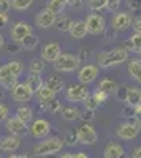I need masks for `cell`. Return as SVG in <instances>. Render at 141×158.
Wrapping results in <instances>:
<instances>
[{"mask_svg": "<svg viewBox=\"0 0 141 158\" xmlns=\"http://www.w3.org/2000/svg\"><path fill=\"white\" fill-rule=\"evenodd\" d=\"M127 60H129V51L124 46L103 51L97 56V62H98L100 68H111V67H116V65L125 63Z\"/></svg>", "mask_w": 141, "mask_h": 158, "instance_id": "1", "label": "cell"}, {"mask_svg": "<svg viewBox=\"0 0 141 158\" xmlns=\"http://www.w3.org/2000/svg\"><path fill=\"white\" fill-rule=\"evenodd\" d=\"M65 146L63 139L59 136H48L43 141L33 146V153L36 156H49V155H56L57 152L62 150V147Z\"/></svg>", "mask_w": 141, "mask_h": 158, "instance_id": "2", "label": "cell"}, {"mask_svg": "<svg viewBox=\"0 0 141 158\" xmlns=\"http://www.w3.org/2000/svg\"><path fill=\"white\" fill-rule=\"evenodd\" d=\"M79 65H81V62L76 56L62 52L60 57L54 62V70L57 73H73L76 70H79Z\"/></svg>", "mask_w": 141, "mask_h": 158, "instance_id": "3", "label": "cell"}, {"mask_svg": "<svg viewBox=\"0 0 141 158\" xmlns=\"http://www.w3.org/2000/svg\"><path fill=\"white\" fill-rule=\"evenodd\" d=\"M91 95V92H89L87 85L86 84H70L67 89H65V98L67 101L70 103H84V100Z\"/></svg>", "mask_w": 141, "mask_h": 158, "instance_id": "4", "label": "cell"}, {"mask_svg": "<svg viewBox=\"0 0 141 158\" xmlns=\"http://www.w3.org/2000/svg\"><path fill=\"white\" fill-rule=\"evenodd\" d=\"M133 19L135 18L132 16V11H129V10L118 11V13H114V16L111 19V29L116 32H125L132 27Z\"/></svg>", "mask_w": 141, "mask_h": 158, "instance_id": "5", "label": "cell"}, {"mask_svg": "<svg viewBox=\"0 0 141 158\" xmlns=\"http://www.w3.org/2000/svg\"><path fill=\"white\" fill-rule=\"evenodd\" d=\"M86 25L91 35H100L106 30V19L100 13H91L86 18Z\"/></svg>", "mask_w": 141, "mask_h": 158, "instance_id": "6", "label": "cell"}, {"mask_svg": "<svg viewBox=\"0 0 141 158\" xmlns=\"http://www.w3.org/2000/svg\"><path fill=\"white\" fill-rule=\"evenodd\" d=\"M76 135H78L79 144H84V146H94L98 141V135H97L95 128L91 123H86V122L76 130Z\"/></svg>", "mask_w": 141, "mask_h": 158, "instance_id": "7", "label": "cell"}, {"mask_svg": "<svg viewBox=\"0 0 141 158\" xmlns=\"http://www.w3.org/2000/svg\"><path fill=\"white\" fill-rule=\"evenodd\" d=\"M98 73H100V67L98 65H92V63H86L78 70V81L81 84H92L95 79L98 77Z\"/></svg>", "mask_w": 141, "mask_h": 158, "instance_id": "8", "label": "cell"}, {"mask_svg": "<svg viewBox=\"0 0 141 158\" xmlns=\"http://www.w3.org/2000/svg\"><path fill=\"white\" fill-rule=\"evenodd\" d=\"M29 133L36 139L48 138L49 133H51V123L46 120V118H36V120H32V123L29 125Z\"/></svg>", "mask_w": 141, "mask_h": 158, "instance_id": "9", "label": "cell"}, {"mask_svg": "<svg viewBox=\"0 0 141 158\" xmlns=\"http://www.w3.org/2000/svg\"><path fill=\"white\" fill-rule=\"evenodd\" d=\"M5 128L8 130L10 135H16V136H24L29 133V127L25 122H22L19 117L11 115L5 120Z\"/></svg>", "mask_w": 141, "mask_h": 158, "instance_id": "10", "label": "cell"}, {"mask_svg": "<svg viewBox=\"0 0 141 158\" xmlns=\"http://www.w3.org/2000/svg\"><path fill=\"white\" fill-rule=\"evenodd\" d=\"M139 130H141V128H139L133 120H132V122H124V123H121V125L118 127L116 135H118V138L122 139V141H132V139H135V138L138 136Z\"/></svg>", "mask_w": 141, "mask_h": 158, "instance_id": "11", "label": "cell"}, {"mask_svg": "<svg viewBox=\"0 0 141 158\" xmlns=\"http://www.w3.org/2000/svg\"><path fill=\"white\" fill-rule=\"evenodd\" d=\"M24 71V65L19 60H11L0 67V81L6 77H19Z\"/></svg>", "mask_w": 141, "mask_h": 158, "instance_id": "12", "label": "cell"}, {"mask_svg": "<svg viewBox=\"0 0 141 158\" xmlns=\"http://www.w3.org/2000/svg\"><path fill=\"white\" fill-rule=\"evenodd\" d=\"M30 33H33V29H32V25H30L29 22H25V21L16 22V24L11 27V32H10L13 41H19V43H21L27 35H30Z\"/></svg>", "mask_w": 141, "mask_h": 158, "instance_id": "13", "label": "cell"}, {"mask_svg": "<svg viewBox=\"0 0 141 158\" xmlns=\"http://www.w3.org/2000/svg\"><path fill=\"white\" fill-rule=\"evenodd\" d=\"M35 94L30 90V87L25 84V82H19L15 89L11 90V98L15 100L16 103H27L32 100Z\"/></svg>", "mask_w": 141, "mask_h": 158, "instance_id": "14", "label": "cell"}, {"mask_svg": "<svg viewBox=\"0 0 141 158\" xmlns=\"http://www.w3.org/2000/svg\"><path fill=\"white\" fill-rule=\"evenodd\" d=\"M60 54H62V48H60V44L56 43V41L46 43V44L43 46V49H41V59H43L45 62L54 63V62L60 57Z\"/></svg>", "mask_w": 141, "mask_h": 158, "instance_id": "15", "label": "cell"}, {"mask_svg": "<svg viewBox=\"0 0 141 158\" xmlns=\"http://www.w3.org/2000/svg\"><path fill=\"white\" fill-rule=\"evenodd\" d=\"M56 18H57V15H54L51 10L43 8L35 16V24H36V27H40V29H49V27H54Z\"/></svg>", "mask_w": 141, "mask_h": 158, "instance_id": "16", "label": "cell"}, {"mask_svg": "<svg viewBox=\"0 0 141 158\" xmlns=\"http://www.w3.org/2000/svg\"><path fill=\"white\" fill-rule=\"evenodd\" d=\"M21 147V136L6 135L0 138V150L2 152H16Z\"/></svg>", "mask_w": 141, "mask_h": 158, "instance_id": "17", "label": "cell"}, {"mask_svg": "<svg viewBox=\"0 0 141 158\" xmlns=\"http://www.w3.org/2000/svg\"><path fill=\"white\" fill-rule=\"evenodd\" d=\"M68 33H70V36L75 38V40H83V38H86L87 33H89L87 25H86V21H73Z\"/></svg>", "mask_w": 141, "mask_h": 158, "instance_id": "18", "label": "cell"}, {"mask_svg": "<svg viewBox=\"0 0 141 158\" xmlns=\"http://www.w3.org/2000/svg\"><path fill=\"white\" fill-rule=\"evenodd\" d=\"M125 103L132 108H136L141 104V89H138L136 85H127V97H125Z\"/></svg>", "mask_w": 141, "mask_h": 158, "instance_id": "19", "label": "cell"}, {"mask_svg": "<svg viewBox=\"0 0 141 158\" xmlns=\"http://www.w3.org/2000/svg\"><path fill=\"white\" fill-rule=\"evenodd\" d=\"M105 158H124V147L118 142H108V146L103 150Z\"/></svg>", "mask_w": 141, "mask_h": 158, "instance_id": "20", "label": "cell"}, {"mask_svg": "<svg viewBox=\"0 0 141 158\" xmlns=\"http://www.w3.org/2000/svg\"><path fill=\"white\" fill-rule=\"evenodd\" d=\"M127 71H129L130 77L135 79L138 82V79L141 77V59L139 57H133L129 59V65H127Z\"/></svg>", "mask_w": 141, "mask_h": 158, "instance_id": "21", "label": "cell"}, {"mask_svg": "<svg viewBox=\"0 0 141 158\" xmlns=\"http://www.w3.org/2000/svg\"><path fill=\"white\" fill-rule=\"evenodd\" d=\"M124 48L129 51V52L141 54V33H133V35L124 43Z\"/></svg>", "mask_w": 141, "mask_h": 158, "instance_id": "22", "label": "cell"}, {"mask_svg": "<svg viewBox=\"0 0 141 158\" xmlns=\"http://www.w3.org/2000/svg\"><path fill=\"white\" fill-rule=\"evenodd\" d=\"M25 84H27L30 87V90L33 92V94L36 95V92L40 90L43 85H45V81H43V77L41 74H35V73H30L27 76V81H25Z\"/></svg>", "mask_w": 141, "mask_h": 158, "instance_id": "23", "label": "cell"}, {"mask_svg": "<svg viewBox=\"0 0 141 158\" xmlns=\"http://www.w3.org/2000/svg\"><path fill=\"white\" fill-rule=\"evenodd\" d=\"M71 24H73V19L70 16H67V15H57L56 22H54V27L59 32H68L70 27H71Z\"/></svg>", "mask_w": 141, "mask_h": 158, "instance_id": "24", "label": "cell"}, {"mask_svg": "<svg viewBox=\"0 0 141 158\" xmlns=\"http://www.w3.org/2000/svg\"><path fill=\"white\" fill-rule=\"evenodd\" d=\"M118 87H119V84H118V81H116L114 77H103V79L100 81V84L97 85V89L108 92L109 95H111V94H116Z\"/></svg>", "mask_w": 141, "mask_h": 158, "instance_id": "25", "label": "cell"}, {"mask_svg": "<svg viewBox=\"0 0 141 158\" xmlns=\"http://www.w3.org/2000/svg\"><path fill=\"white\" fill-rule=\"evenodd\" d=\"M45 84H46L51 90H54L56 94H59V92H62L63 89H65V81H63V77H62V76H59V74L51 76Z\"/></svg>", "mask_w": 141, "mask_h": 158, "instance_id": "26", "label": "cell"}, {"mask_svg": "<svg viewBox=\"0 0 141 158\" xmlns=\"http://www.w3.org/2000/svg\"><path fill=\"white\" fill-rule=\"evenodd\" d=\"M67 5H68V0H48L46 8L51 10L54 15H62Z\"/></svg>", "mask_w": 141, "mask_h": 158, "instance_id": "27", "label": "cell"}, {"mask_svg": "<svg viewBox=\"0 0 141 158\" xmlns=\"http://www.w3.org/2000/svg\"><path fill=\"white\" fill-rule=\"evenodd\" d=\"M36 98H38V101L40 103H48V101H51V100H54L56 98V92L54 90H51L46 84L36 92Z\"/></svg>", "mask_w": 141, "mask_h": 158, "instance_id": "28", "label": "cell"}, {"mask_svg": "<svg viewBox=\"0 0 141 158\" xmlns=\"http://www.w3.org/2000/svg\"><path fill=\"white\" fill-rule=\"evenodd\" d=\"M16 117H19L22 122H25L27 125H30L32 123V120H33V111L29 108V106H19L18 109H16V114H15Z\"/></svg>", "mask_w": 141, "mask_h": 158, "instance_id": "29", "label": "cell"}, {"mask_svg": "<svg viewBox=\"0 0 141 158\" xmlns=\"http://www.w3.org/2000/svg\"><path fill=\"white\" fill-rule=\"evenodd\" d=\"M60 112H62L63 120H67V122H73L76 118H79V114H81V111L76 106H65V108H62Z\"/></svg>", "mask_w": 141, "mask_h": 158, "instance_id": "30", "label": "cell"}, {"mask_svg": "<svg viewBox=\"0 0 141 158\" xmlns=\"http://www.w3.org/2000/svg\"><path fill=\"white\" fill-rule=\"evenodd\" d=\"M38 43H40V38H38V35H35V33L27 35V36H25L22 41H21L24 51H33V49L38 46Z\"/></svg>", "mask_w": 141, "mask_h": 158, "instance_id": "31", "label": "cell"}, {"mask_svg": "<svg viewBox=\"0 0 141 158\" xmlns=\"http://www.w3.org/2000/svg\"><path fill=\"white\" fill-rule=\"evenodd\" d=\"M40 108H41L43 111L51 112V114H57V112L62 111V103L54 98V100H51V101H48V103H40Z\"/></svg>", "mask_w": 141, "mask_h": 158, "instance_id": "32", "label": "cell"}, {"mask_svg": "<svg viewBox=\"0 0 141 158\" xmlns=\"http://www.w3.org/2000/svg\"><path fill=\"white\" fill-rule=\"evenodd\" d=\"M46 68V62L40 57V59H33L30 60V65H29V71L30 73H35V74H41Z\"/></svg>", "mask_w": 141, "mask_h": 158, "instance_id": "33", "label": "cell"}, {"mask_svg": "<svg viewBox=\"0 0 141 158\" xmlns=\"http://www.w3.org/2000/svg\"><path fill=\"white\" fill-rule=\"evenodd\" d=\"M33 3V0H11V8L16 11H25Z\"/></svg>", "mask_w": 141, "mask_h": 158, "instance_id": "34", "label": "cell"}, {"mask_svg": "<svg viewBox=\"0 0 141 158\" xmlns=\"http://www.w3.org/2000/svg\"><path fill=\"white\" fill-rule=\"evenodd\" d=\"M106 3H108V0H87V8L94 13H98L106 8Z\"/></svg>", "mask_w": 141, "mask_h": 158, "instance_id": "35", "label": "cell"}, {"mask_svg": "<svg viewBox=\"0 0 141 158\" xmlns=\"http://www.w3.org/2000/svg\"><path fill=\"white\" fill-rule=\"evenodd\" d=\"M63 144H65V146H70V147L76 146V144H79L76 131H73V130H71V131H67V133H65V138H63Z\"/></svg>", "mask_w": 141, "mask_h": 158, "instance_id": "36", "label": "cell"}, {"mask_svg": "<svg viewBox=\"0 0 141 158\" xmlns=\"http://www.w3.org/2000/svg\"><path fill=\"white\" fill-rule=\"evenodd\" d=\"M18 84H19L18 77H6V79H2V81H0V87L5 89V90H13Z\"/></svg>", "mask_w": 141, "mask_h": 158, "instance_id": "37", "label": "cell"}, {"mask_svg": "<svg viewBox=\"0 0 141 158\" xmlns=\"http://www.w3.org/2000/svg\"><path fill=\"white\" fill-rule=\"evenodd\" d=\"M98 106H100V103H98V101L95 100V97H94L92 94H91V95H89V97H87V98L84 100V108H86V109L95 111V109H97Z\"/></svg>", "mask_w": 141, "mask_h": 158, "instance_id": "38", "label": "cell"}, {"mask_svg": "<svg viewBox=\"0 0 141 158\" xmlns=\"http://www.w3.org/2000/svg\"><path fill=\"white\" fill-rule=\"evenodd\" d=\"M92 95L95 97V100H97L100 104L106 103V101H108V98H109V94H108V92H105V90H100V89H97Z\"/></svg>", "mask_w": 141, "mask_h": 158, "instance_id": "39", "label": "cell"}, {"mask_svg": "<svg viewBox=\"0 0 141 158\" xmlns=\"http://www.w3.org/2000/svg\"><path fill=\"white\" fill-rule=\"evenodd\" d=\"M79 118H83L86 123H91L94 118H95V111H91V109H86L84 108L81 111V114H79Z\"/></svg>", "mask_w": 141, "mask_h": 158, "instance_id": "40", "label": "cell"}, {"mask_svg": "<svg viewBox=\"0 0 141 158\" xmlns=\"http://www.w3.org/2000/svg\"><path fill=\"white\" fill-rule=\"evenodd\" d=\"M121 3H122V0H108L106 10H108L109 13H118L119 8H121Z\"/></svg>", "mask_w": 141, "mask_h": 158, "instance_id": "41", "label": "cell"}, {"mask_svg": "<svg viewBox=\"0 0 141 158\" xmlns=\"http://www.w3.org/2000/svg\"><path fill=\"white\" fill-rule=\"evenodd\" d=\"M21 49H22V44L19 41H11L6 46V51L10 52V54H18V52H21Z\"/></svg>", "mask_w": 141, "mask_h": 158, "instance_id": "42", "label": "cell"}, {"mask_svg": "<svg viewBox=\"0 0 141 158\" xmlns=\"http://www.w3.org/2000/svg\"><path fill=\"white\" fill-rule=\"evenodd\" d=\"M10 117V108L5 103H0V122H5Z\"/></svg>", "mask_w": 141, "mask_h": 158, "instance_id": "43", "label": "cell"}, {"mask_svg": "<svg viewBox=\"0 0 141 158\" xmlns=\"http://www.w3.org/2000/svg\"><path fill=\"white\" fill-rule=\"evenodd\" d=\"M127 5H129V11L136 13L141 10V0H127Z\"/></svg>", "mask_w": 141, "mask_h": 158, "instance_id": "44", "label": "cell"}, {"mask_svg": "<svg viewBox=\"0 0 141 158\" xmlns=\"http://www.w3.org/2000/svg\"><path fill=\"white\" fill-rule=\"evenodd\" d=\"M76 57L79 59V62H81V63H84V62H86V59L89 57V48H87V46H81V48H79V52L76 54Z\"/></svg>", "mask_w": 141, "mask_h": 158, "instance_id": "45", "label": "cell"}, {"mask_svg": "<svg viewBox=\"0 0 141 158\" xmlns=\"http://www.w3.org/2000/svg\"><path fill=\"white\" fill-rule=\"evenodd\" d=\"M116 97H118L121 101H125V97H127V85H119V87H118Z\"/></svg>", "mask_w": 141, "mask_h": 158, "instance_id": "46", "label": "cell"}, {"mask_svg": "<svg viewBox=\"0 0 141 158\" xmlns=\"http://www.w3.org/2000/svg\"><path fill=\"white\" fill-rule=\"evenodd\" d=\"M11 10V0H0V13H8Z\"/></svg>", "mask_w": 141, "mask_h": 158, "instance_id": "47", "label": "cell"}, {"mask_svg": "<svg viewBox=\"0 0 141 158\" xmlns=\"http://www.w3.org/2000/svg\"><path fill=\"white\" fill-rule=\"evenodd\" d=\"M132 29H133L135 33H141V16H136V18L133 19Z\"/></svg>", "mask_w": 141, "mask_h": 158, "instance_id": "48", "label": "cell"}, {"mask_svg": "<svg viewBox=\"0 0 141 158\" xmlns=\"http://www.w3.org/2000/svg\"><path fill=\"white\" fill-rule=\"evenodd\" d=\"M84 3H86L84 0H68V6H71V8H75V10L83 8Z\"/></svg>", "mask_w": 141, "mask_h": 158, "instance_id": "49", "label": "cell"}, {"mask_svg": "<svg viewBox=\"0 0 141 158\" xmlns=\"http://www.w3.org/2000/svg\"><path fill=\"white\" fill-rule=\"evenodd\" d=\"M10 18H8V13H0V27H5L8 24Z\"/></svg>", "mask_w": 141, "mask_h": 158, "instance_id": "50", "label": "cell"}, {"mask_svg": "<svg viewBox=\"0 0 141 158\" xmlns=\"http://www.w3.org/2000/svg\"><path fill=\"white\" fill-rule=\"evenodd\" d=\"M132 158H141V146L135 147L133 152H132Z\"/></svg>", "mask_w": 141, "mask_h": 158, "instance_id": "51", "label": "cell"}, {"mask_svg": "<svg viewBox=\"0 0 141 158\" xmlns=\"http://www.w3.org/2000/svg\"><path fill=\"white\" fill-rule=\"evenodd\" d=\"M6 158H33V156H30V155H19V153H11V155H8Z\"/></svg>", "mask_w": 141, "mask_h": 158, "instance_id": "52", "label": "cell"}, {"mask_svg": "<svg viewBox=\"0 0 141 158\" xmlns=\"http://www.w3.org/2000/svg\"><path fill=\"white\" fill-rule=\"evenodd\" d=\"M59 158H78V153H70V152L68 153H62Z\"/></svg>", "mask_w": 141, "mask_h": 158, "instance_id": "53", "label": "cell"}, {"mask_svg": "<svg viewBox=\"0 0 141 158\" xmlns=\"http://www.w3.org/2000/svg\"><path fill=\"white\" fill-rule=\"evenodd\" d=\"M133 122L141 128V112H138V114H135V118H133Z\"/></svg>", "mask_w": 141, "mask_h": 158, "instance_id": "54", "label": "cell"}, {"mask_svg": "<svg viewBox=\"0 0 141 158\" xmlns=\"http://www.w3.org/2000/svg\"><path fill=\"white\" fill-rule=\"evenodd\" d=\"M5 48V38H3V35L0 33V51H2Z\"/></svg>", "mask_w": 141, "mask_h": 158, "instance_id": "55", "label": "cell"}, {"mask_svg": "<svg viewBox=\"0 0 141 158\" xmlns=\"http://www.w3.org/2000/svg\"><path fill=\"white\" fill-rule=\"evenodd\" d=\"M78 158H91V156H87L86 153H83V152H79V153H78Z\"/></svg>", "mask_w": 141, "mask_h": 158, "instance_id": "56", "label": "cell"}, {"mask_svg": "<svg viewBox=\"0 0 141 158\" xmlns=\"http://www.w3.org/2000/svg\"><path fill=\"white\" fill-rule=\"evenodd\" d=\"M138 84H141V77H139V79H138Z\"/></svg>", "mask_w": 141, "mask_h": 158, "instance_id": "57", "label": "cell"}, {"mask_svg": "<svg viewBox=\"0 0 141 158\" xmlns=\"http://www.w3.org/2000/svg\"><path fill=\"white\" fill-rule=\"evenodd\" d=\"M0 158H2V155H0Z\"/></svg>", "mask_w": 141, "mask_h": 158, "instance_id": "58", "label": "cell"}]
</instances>
